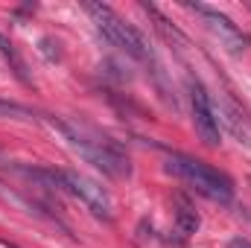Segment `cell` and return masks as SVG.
<instances>
[{"label": "cell", "mask_w": 251, "mask_h": 248, "mask_svg": "<svg viewBox=\"0 0 251 248\" xmlns=\"http://www.w3.org/2000/svg\"><path fill=\"white\" fill-rule=\"evenodd\" d=\"M190 12H196L201 21H204V26L228 47V50H234V53H240V50H246V44H249V38H246V32L225 15V12H219V9H213V6H204V3H190L187 6Z\"/></svg>", "instance_id": "obj_6"}, {"label": "cell", "mask_w": 251, "mask_h": 248, "mask_svg": "<svg viewBox=\"0 0 251 248\" xmlns=\"http://www.w3.org/2000/svg\"><path fill=\"white\" fill-rule=\"evenodd\" d=\"M47 123L53 125L59 134L64 137V143L79 155L85 158L88 164H94L100 173H105L108 178H128L131 175V164H128V155L120 152V146L91 128L79 123H67L59 117H47Z\"/></svg>", "instance_id": "obj_1"}, {"label": "cell", "mask_w": 251, "mask_h": 248, "mask_svg": "<svg viewBox=\"0 0 251 248\" xmlns=\"http://www.w3.org/2000/svg\"><path fill=\"white\" fill-rule=\"evenodd\" d=\"M190 111H193V125H196V134L201 137V143L204 146H219L222 131H219V117H216L213 99L204 91V85L193 82V79H190Z\"/></svg>", "instance_id": "obj_5"}, {"label": "cell", "mask_w": 251, "mask_h": 248, "mask_svg": "<svg viewBox=\"0 0 251 248\" xmlns=\"http://www.w3.org/2000/svg\"><path fill=\"white\" fill-rule=\"evenodd\" d=\"M176 231L181 234V240H187V237H193L199 231V213L193 210V204L184 196L176 201Z\"/></svg>", "instance_id": "obj_8"}, {"label": "cell", "mask_w": 251, "mask_h": 248, "mask_svg": "<svg viewBox=\"0 0 251 248\" xmlns=\"http://www.w3.org/2000/svg\"><path fill=\"white\" fill-rule=\"evenodd\" d=\"M0 56L6 59V64H9V70L15 73V79L18 82H24V85H32V76H29V70H26V62L21 59V53L15 50V44L0 32Z\"/></svg>", "instance_id": "obj_7"}, {"label": "cell", "mask_w": 251, "mask_h": 248, "mask_svg": "<svg viewBox=\"0 0 251 248\" xmlns=\"http://www.w3.org/2000/svg\"><path fill=\"white\" fill-rule=\"evenodd\" d=\"M85 12L94 18L97 29L102 32V38H105L111 47L123 50L126 56H131V59H137V62H146V59H149V47H146L143 35H140L128 21H123L111 6H105V3H85Z\"/></svg>", "instance_id": "obj_4"}, {"label": "cell", "mask_w": 251, "mask_h": 248, "mask_svg": "<svg viewBox=\"0 0 251 248\" xmlns=\"http://www.w3.org/2000/svg\"><path fill=\"white\" fill-rule=\"evenodd\" d=\"M29 178L41 181L44 187H53V190H62L67 196L79 198L97 219H114V201L108 196V190L102 184H97L94 178L76 173V170H24Z\"/></svg>", "instance_id": "obj_2"}, {"label": "cell", "mask_w": 251, "mask_h": 248, "mask_svg": "<svg viewBox=\"0 0 251 248\" xmlns=\"http://www.w3.org/2000/svg\"><path fill=\"white\" fill-rule=\"evenodd\" d=\"M0 248H18V246H12V243H0Z\"/></svg>", "instance_id": "obj_11"}, {"label": "cell", "mask_w": 251, "mask_h": 248, "mask_svg": "<svg viewBox=\"0 0 251 248\" xmlns=\"http://www.w3.org/2000/svg\"><path fill=\"white\" fill-rule=\"evenodd\" d=\"M0 120H24V123H29V120H38V117H35L32 108L21 105L15 99H0Z\"/></svg>", "instance_id": "obj_9"}, {"label": "cell", "mask_w": 251, "mask_h": 248, "mask_svg": "<svg viewBox=\"0 0 251 248\" xmlns=\"http://www.w3.org/2000/svg\"><path fill=\"white\" fill-rule=\"evenodd\" d=\"M167 170L173 175H178L187 187H193L199 196L210 198V201L231 204V198H234V181L222 170H216V167H210V164H204L199 158L173 152V155H167Z\"/></svg>", "instance_id": "obj_3"}, {"label": "cell", "mask_w": 251, "mask_h": 248, "mask_svg": "<svg viewBox=\"0 0 251 248\" xmlns=\"http://www.w3.org/2000/svg\"><path fill=\"white\" fill-rule=\"evenodd\" d=\"M228 248H251V240H246V237H234V240L228 243Z\"/></svg>", "instance_id": "obj_10"}]
</instances>
